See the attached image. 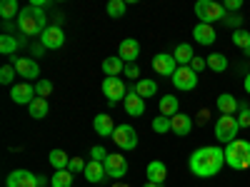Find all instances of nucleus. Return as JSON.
I'll return each mask as SVG.
<instances>
[{
	"instance_id": "nucleus-1",
	"label": "nucleus",
	"mask_w": 250,
	"mask_h": 187,
	"mask_svg": "<svg viewBox=\"0 0 250 187\" xmlns=\"http://www.w3.org/2000/svg\"><path fill=\"white\" fill-rule=\"evenodd\" d=\"M190 172L198 177H215L223 165H225V150L215 148V145H208V148H198L190 155Z\"/></svg>"
},
{
	"instance_id": "nucleus-2",
	"label": "nucleus",
	"mask_w": 250,
	"mask_h": 187,
	"mask_svg": "<svg viewBox=\"0 0 250 187\" xmlns=\"http://www.w3.org/2000/svg\"><path fill=\"white\" fill-rule=\"evenodd\" d=\"M18 28H20V33L28 35V37H35V35L40 37L45 33V28H48V18H45L43 8H35V5L23 8L20 15H18Z\"/></svg>"
},
{
	"instance_id": "nucleus-3",
	"label": "nucleus",
	"mask_w": 250,
	"mask_h": 187,
	"mask_svg": "<svg viewBox=\"0 0 250 187\" xmlns=\"http://www.w3.org/2000/svg\"><path fill=\"white\" fill-rule=\"evenodd\" d=\"M225 165L233 170L250 168V142L248 140H233L225 145Z\"/></svg>"
},
{
	"instance_id": "nucleus-4",
	"label": "nucleus",
	"mask_w": 250,
	"mask_h": 187,
	"mask_svg": "<svg viewBox=\"0 0 250 187\" xmlns=\"http://www.w3.org/2000/svg\"><path fill=\"white\" fill-rule=\"evenodd\" d=\"M238 130H240V125H238V117L235 115H220L215 120V137L220 142H233L238 140Z\"/></svg>"
},
{
	"instance_id": "nucleus-5",
	"label": "nucleus",
	"mask_w": 250,
	"mask_h": 187,
	"mask_svg": "<svg viewBox=\"0 0 250 187\" xmlns=\"http://www.w3.org/2000/svg\"><path fill=\"white\" fill-rule=\"evenodd\" d=\"M195 15L200 18V23L213 25V20H223L225 18V8L215 0H198L195 3Z\"/></svg>"
},
{
	"instance_id": "nucleus-6",
	"label": "nucleus",
	"mask_w": 250,
	"mask_h": 187,
	"mask_svg": "<svg viewBox=\"0 0 250 187\" xmlns=\"http://www.w3.org/2000/svg\"><path fill=\"white\" fill-rule=\"evenodd\" d=\"M113 142H115V148H120V150H135V145H138L135 128H133V125H128V122L118 125L115 132H113Z\"/></svg>"
},
{
	"instance_id": "nucleus-7",
	"label": "nucleus",
	"mask_w": 250,
	"mask_h": 187,
	"mask_svg": "<svg viewBox=\"0 0 250 187\" xmlns=\"http://www.w3.org/2000/svg\"><path fill=\"white\" fill-rule=\"evenodd\" d=\"M170 82H173L178 90L190 93V90H195V85H198V73H193L190 65H178V70H175V75L170 77Z\"/></svg>"
},
{
	"instance_id": "nucleus-8",
	"label": "nucleus",
	"mask_w": 250,
	"mask_h": 187,
	"mask_svg": "<svg viewBox=\"0 0 250 187\" xmlns=\"http://www.w3.org/2000/svg\"><path fill=\"white\" fill-rule=\"evenodd\" d=\"M103 95L108 97V105L113 108L115 102H123L125 100L128 90H125V82L120 77H105V80H103Z\"/></svg>"
},
{
	"instance_id": "nucleus-9",
	"label": "nucleus",
	"mask_w": 250,
	"mask_h": 187,
	"mask_svg": "<svg viewBox=\"0 0 250 187\" xmlns=\"http://www.w3.org/2000/svg\"><path fill=\"white\" fill-rule=\"evenodd\" d=\"M38 43L43 45L45 50H60L62 45H65V33H62V28H60V25H48V28H45V33L40 35Z\"/></svg>"
},
{
	"instance_id": "nucleus-10",
	"label": "nucleus",
	"mask_w": 250,
	"mask_h": 187,
	"mask_svg": "<svg viewBox=\"0 0 250 187\" xmlns=\"http://www.w3.org/2000/svg\"><path fill=\"white\" fill-rule=\"evenodd\" d=\"M103 168H105V175L110 180H123L128 175V160L123 155H108V160L103 162Z\"/></svg>"
},
{
	"instance_id": "nucleus-11",
	"label": "nucleus",
	"mask_w": 250,
	"mask_h": 187,
	"mask_svg": "<svg viewBox=\"0 0 250 187\" xmlns=\"http://www.w3.org/2000/svg\"><path fill=\"white\" fill-rule=\"evenodd\" d=\"M153 70L158 75H163V77H173L175 70H178V62H175V57L170 53H158L153 57Z\"/></svg>"
},
{
	"instance_id": "nucleus-12",
	"label": "nucleus",
	"mask_w": 250,
	"mask_h": 187,
	"mask_svg": "<svg viewBox=\"0 0 250 187\" xmlns=\"http://www.w3.org/2000/svg\"><path fill=\"white\" fill-rule=\"evenodd\" d=\"M35 88L30 85V82H18V85L10 88V100L15 102V105H30V102L35 100Z\"/></svg>"
},
{
	"instance_id": "nucleus-13",
	"label": "nucleus",
	"mask_w": 250,
	"mask_h": 187,
	"mask_svg": "<svg viewBox=\"0 0 250 187\" xmlns=\"http://www.w3.org/2000/svg\"><path fill=\"white\" fill-rule=\"evenodd\" d=\"M5 187H40V185H38V175L28 170H13L5 180Z\"/></svg>"
},
{
	"instance_id": "nucleus-14",
	"label": "nucleus",
	"mask_w": 250,
	"mask_h": 187,
	"mask_svg": "<svg viewBox=\"0 0 250 187\" xmlns=\"http://www.w3.org/2000/svg\"><path fill=\"white\" fill-rule=\"evenodd\" d=\"M138 55H140V43L135 37H125L120 43V48H118V57L125 62V65H133V62L138 60Z\"/></svg>"
},
{
	"instance_id": "nucleus-15",
	"label": "nucleus",
	"mask_w": 250,
	"mask_h": 187,
	"mask_svg": "<svg viewBox=\"0 0 250 187\" xmlns=\"http://www.w3.org/2000/svg\"><path fill=\"white\" fill-rule=\"evenodd\" d=\"M13 65H15L18 75L25 77V80H38V75H40V65L33 57H15Z\"/></svg>"
},
{
	"instance_id": "nucleus-16",
	"label": "nucleus",
	"mask_w": 250,
	"mask_h": 187,
	"mask_svg": "<svg viewBox=\"0 0 250 187\" xmlns=\"http://www.w3.org/2000/svg\"><path fill=\"white\" fill-rule=\"evenodd\" d=\"M115 120L108 115V112H100V115H95V120H93V130L100 135V137H113V132H115Z\"/></svg>"
},
{
	"instance_id": "nucleus-17",
	"label": "nucleus",
	"mask_w": 250,
	"mask_h": 187,
	"mask_svg": "<svg viewBox=\"0 0 250 187\" xmlns=\"http://www.w3.org/2000/svg\"><path fill=\"white\" fill-rule=\"evenodd\" d=\"M123 105H125V112H128L130 117H140V115L145 112V100H143L135 90H130L128 95H125Z\"/></svg>"
},
{
	"instance_id": "nucleus-18",
	"label": "nucleus",
	"mask_w": 250,
	"mask_h": 187,
	"mask_svg": "<svg viewBox=\"0 0 250 187\" xmlns=\"http://www.w3.org/2000/svg\"><path fill=\"white\" fill-rule=\"evenodd\" d=\"M145 177H148V182L163 185L165 180H168V168H165V162H160V160L148 162V168H145Z\"/></svg>"
},
{
	"instance_id": "nucleus-19",
	"label": "nucleus",
	"mask_w": 250,
	"mask_h": 187,
	"mask_svg": "<svg viewBox=\"0 0 250 187\" xmlns=\"http://www.w3.org/2000/svg\"><path fill=\"white\" fill-rule=\"evenodd\" d=\"M215 108L220 110V115H235V112L240 110V102L235 100V95L223 93V95H218V100H215Z\"/></svg>"
},
{
	"instance_id": "nucleus-20",
	"label": "nucleus",
	"mask_w": 250,
	"mask_h": 187,
	"mask_svg": "<svg viewBox=\"0 0 250 187\" xmlns=\"http://www.w3.org/2000/svg\"><path fill=\"white\" fill-rule=\"evenodd\" d=\"M193 37H195V43H200V45H213L215 43V28L208 25V23H198L193 28Z\"/></svg>"
},
{
	"instance_id": "nucleus-21",
	"label": "nucleus",
	"mask_w": 250,
	"mask_h": 187,
	"mask_svg": "<svg viewBox=\"0 0 250 187\" xmlns=\"http://www.w3.org/2000/svg\"><path fill=\"white\" fill-rule=\"evenodd\" d=\"M170 125H173V132L185 137V135H190L193 130V117L190 115H185V112H178L175 117H170Z\"/></svg>"
},
{
	"instance_id": "nucleus-22",
	"label": "nucleus",
	"mask_w": 250,
	"mask_h": 187,
	"mask_svg": "<svg viewBox=\"0 0 250 187\" xmlns=\"http://www.w3.org/2000/svg\"><path fill=\"white\" fill-rule=\"evenodd\" d=\"M85 180L90 182V185H100L103 180H105L108 175H105V168H103V162H95V160H90L88 162V168H85Z\"/></svg>"
},
{
	"instance_id": "nucleus-23",
	"label": "nucleus",
	"mask_w": 250,
	"mask_h": 187,
	"mask_svg": "<svg viewBox=\"0 0 250 187\" xmlns=\"http://www.w3.org/2000/svg\"><path fill=\"white\" fill-rule=\"evenodd\" d=\"M103 73H105V77H118L120 73H125V62L120 57H105L103 60Z\"/></svg>"
},
{
	"instance_id": "nucleus-24",
	"label": "nucleus",
	"mask_w": 250,
	"mask_h": 187,
	"mask_svg": "<svg viewBox=\"0 0 250 187\" xmlns=\"http://www.w3.org/2000/svg\"><path fill=\"white\" fill-rule=\"evenodd\" d=\"M158 108H160V115L165 117H175L180 110H178V97L175 95H163L160 102H158Z\"/></svg>"
},
{
	"instance_id": "nucleus-25",
	"label": "nucleus",
	"mask_w": 250,
	"mask_h": 187,
	"mask_svg": "<svg viewBox=\"0 0 250 187\" xmlns=\"http://www.w3.org/2000/svg\"><path fill=\"white\" fill-rule=\"evenodd\" d=\"M28 112H30V117H35V120L48 117V112H50L48 100H45V97H35V100L30 102V105H28Z\"/></svg>"
},
{
	"instance_id": "nucleus-26",
	"label": "nucleus",
	"mask_w": 250,
	"mask_h": 187,
	"mask_svg": "<svg viewBox=\"0 0 250 187\" xmlns=\"http://www.w3.org/2000/svg\"><path fill=\"white\" fill-rule=\"evenodd\" d=\"M48 162L53 165V170H68L70 157H68V152H65V150L55 148V150H50V155H48Z\"/></svg>"
},
{
	"instance_id": "nucleus-27",
	"label": "nucleus",
	"mask_w": 250,
	"mask_h": 187,
	"mask_svg": "<svg viewBox=\"0 0 250 187\" xmlns=\"http://www.w3.org/2000/svg\"><path fill=\"white\" fill-rule=\"evenodd\" d=\"M133 90H135L143 100H148V97H155V95H158V82H155V80H138Z\"/></svg>"
},
{
	"instance_id": "nucleus-28",
	"label": "nucleus",
	"mask_w": 250,
	"mask_h": 187,
	"mask_svg": "<svg viewBox=\"0 0 250 187\" xmlns=\"http://www.w3.org/2000/svg\"><path fill=\"white\" fill-rule=\"evenodd\" d=\"M173 57H175V62H178V65H190V62H193V57H195V53H193V48L188 45V43H180V45H175V53H173Z\"/></svg>"
},
{
	"instance_id": "nucleus-29",
	"label": "nucleus",
	"mask_w": 250,
	"mask_h": 187,
	"mask_svg": "<svg viewBox=\"0 0 250 187\" xmlns=\"http://www.w3.org/2000/svg\"><path fill=\"white\" fill-rule=\"evenodd\" d=\"M205 60H208V68H210L213 73H225L228 70V57L223 53H210Z\"/></svg>"
},
{
	"instance_id": "nucleus-30",
	"label": "nucleus",
	"mask_w": 250,
	"mask_h": 187,
	"mask_svg": "<svg viewBox=\"0 0 250 187\" xmlns=\"http://www.w3.org/2000/svg\"><path fill=\"white\" fill-rule=\"evenodd\" d=\"M73 172L70 170H55V175L50 177V187H73Z\"/></svg>"
},
{
	"instance_id": "nucleus-31",
	"label": "nucleus",
	"mask_w": 250,
	"mask_h": 187,
	"mask_svg": "<svg viewBox=\"0 0 250 187\" xmlns=\"http://www.w3.org/2000/svg\"><path fill=\"white\" fill-rule=\"evenodd\" d=\"M15 15H20V5H18V0H3V5H0V18L5 20H13Z\"/></svg>"
},
{
	"instance_id": "nucleus-32",
	"label": "nucleus",
	"mask_w": 250,
	"mask_h": 187,
	"mask_svg": "<svg viewBox=\"0 0 250 187\" xmlns=\"http://www.w3.org/2000/svg\"><path fill=\"white\" fill-rule=\"evenodd\" d=\"M20 48V40H15V35H3L0 37V53L3 55H13Z\"/></svg>"
},
{
	"instance_id": "nucleus-33",
	"label": "nucleus",
	"mask_w": 250,
	"mask_h": 187,
	"mask_svg": "<svg viewBox=\"0 0 250 187\" xmlns=\"http://www.w3.org/2000/svg\"><path fill=\"white\" fill-rule=\"evenodd\" d=\"M105 10H108V15H110V18H115V20H118V18H123V15H125V10H128V3H125V0H110Z\"/></svg>"
},
{
	"instance_id": "nucleus-34",
	"label": "nucleus",
	"mask_w": 250,
	"mask_h": 187,
	"mask_svg": "<svg viewBox=\"0 0 250 187\" xmlns=\"http://www.w3.org/2000/svg\"><path fill=\"white\" fill-rule=\"evenodd\" d=\"M153 130L158 135H165V132H173V125H170V117H165V115H158L153 120Z\"/></svg>"
},
{
	"instance_id": "nucleus-35",
	"label": "nucleus",
	"mask_w": 250,
	"mask_h": 187,
	"mask_svg": "<svg viewBox=\"0 0 250 187\" xmlns=\"http://www.w3.org/2000/svg\"><path fill=\"white\" fill-rule=\"evenodd\" d=\"M233 45L235 48H240V50H245V48H250V33L248 30H233Z\"/></svg>"
},
{
	"instance_id": "nucleus-36",
	"label": "nucleus",
	"mask_w": 250,
	"mask_h": 187,
	"mask_svg": "<svg viewBox=\"0 0 250 187\" xmlns=\"http://www.w3.org/2000/svg\"><path fill=\"white\" fill-rule=\"evenodd\" d=\"M238 125H240V130L243 128H250V105L248 102H240V110H238Z\"/></svg>"
},
{
	"instance_id": "nucleus-37",
	"label": "nucleus",
	"mask_w": 250,
	"mask_h": 187,
	"mask_svg": "<svg viewBox=\"0 0 250 187\" xmlns=\"http://www.w3.org/2000/svg\"><path fill=\"white\" fill-rule=\"evenodd\" d=\"M15 65H3L0 68V82H3V85H13V80H15Z\"/></svg>"
},
{
	"instance_id": "nucleus-38",
	"label": "nucleus",
	"mask_w": 250,
	"mask_h": 187,
	"mask_svg": "<svg viewBox=\"0 0 250 187\" xmlns=\"http://www.w3.org/2000/svg\"><path fill=\"white\" fill-rule=\"evenodd\" d=\"M53 93V82L50 80H38L35 82V95L38 97H48Z\"/></svg>"
},
{
	"instance_id": "nucleus-39",
	"label": "nucleus",
	"mask_w": 250,
	"mask_h": 187,
	"mask_svg": "<svg viewBox=\"0 0 250 187\" xmlns=\"http://www.w3.org/2000/svg\"><path fill=\"white\" fill-rule=\"evenodd\" d=\"M90 160H95V162H105V160H108V150L103 148V145H93V150H90Z\"/></svg>"
},
{
	"instance_id": "nucleus-40",
	"label": "nucleus",
	"mask_w": 250,
	"mask_h": 187,
	"mask_svg": "<svg viewBox=\"0 0 250 187\" xmlns=\"http://www.w3.org/2000/svg\"><path fill=\"white\" fill-rule=\"evenodd\" d=\"M223 23H225L228 28H235V30H240V25H243V15H240V13H235V15H228V13H225Z\"/></svg>"
},
{
	"instance_id": "nucleus-41",
	"label": "nucleus",
	"mask_w": 250,
	"mask_h": 187,
	"mask_svg": "<svg viewBox=\"0 0 250 187\" xmlns=\"http://www.w3.org/2000/svg\"><path fill=\"white\" fill-rule=\"evenodd\" d=\"M85 168H88V162H85V160H80V157H70L68 170H70L73 175H78V172H85Z\"/></svg>"
},
{
	"instance_id": "nucleus-42",
	"label": "nucleus",
	"mask_w": 250,
	"mask_h": 187,
	"mask_svg": "<svg viewBox=\"0 0 250 187\" xmlns=\"http://www.w3.org/2000/svg\"><path fill=\"white\" fill-rule=\"evenodd\" d=\"M125 77H130V80H138L140 77V68H138V62H133V65H125Z\"/></svg>"
},
{
	"instance_id": "nucleus-43",
	"label": "nucleus",
	"mask_w": 250,
	"mask_h": 187,
	"mask_svg": "<svg viewBox=\"0 0 250 187\" xmlns=\"http://www.w3.org/2000/svg\"><path fill=\"white\" fill-rule=\"evenodd\" d=\"M190 68H193V73H200V70H205L208 68V60L205 57H193V62H190Z\"/></svg>"
},
{
	"instance_id": "nucleus-44",
	"label": "nucleus",
	"mask_w": 250,
	"mask_h": 187,
	"mask_svg": "<svg viewBox=\"0 0 250 187\" xmlns=\"http://www.w3.org/2000/svg\"><path fill=\"white\" fill-rule=\"evenodd\" d=\"M223 8H225V13H228V10H235V13H238V10L243 8V0H225Z\"/></svg>"
},
{
	"instance_id": "nucleus-45",
	"label": "nucleus",
	"mask_w": 250,
	"mask_h": 187,
	"mask_svg": "<svg viewBox=\"0 0 250 187\" xmlns=\"http://www.w3.org/2000/svg\"><path fill=\"white\" fill-rule=\"evenodd\" d=\"M243 88H245V93L250 95V73L245 75V80H243Z\"/></svg>"
},
{
	"instance_id": "nucleus-46",
	"label": "nucleus",
	"mask_w": 250,
	"mask_h": 187,
	"mask_svg": "<svg viewBox=\"0 0 250 187\" xmlns=\"http://www.w3.org/2000/svg\"><path fill=\"white\" fill-rule=\"evenodd\" d=\"M43 50H45V48L40 45V43H35V45H33V53H35V55H43Z\"/></svg>"
},
{
	"instance_id": "nucleus-47",
	"label": "nucleus",
	"mask_w": 250,
	"mask_h": 187,
	"mask_svg": "<svg viewBox=\"0 0 250 187\" xmlns=\"http://www.w3.org/2000/svg\"><path fill=\"white\" fill-rule=\"evenodd\" d=\"M143 187H160V185H155V182H145Z\"/></svg>"
},
{
	"instance_id": "nucleus-48",
	"label": "nucleus",
	"mask_w": 250,
	"mask_h": 187,
	"mask_svg": "<svg viewBox=\"0 0 250 187\" xmlns=\"http://www.w3.org/2000/svg\"><path fill=\"white\" fill-rule=\"evenodd\" d=\"M243 55H245V57H250V48H245V50H243Z\"/></svg>"
}]
</instances>
